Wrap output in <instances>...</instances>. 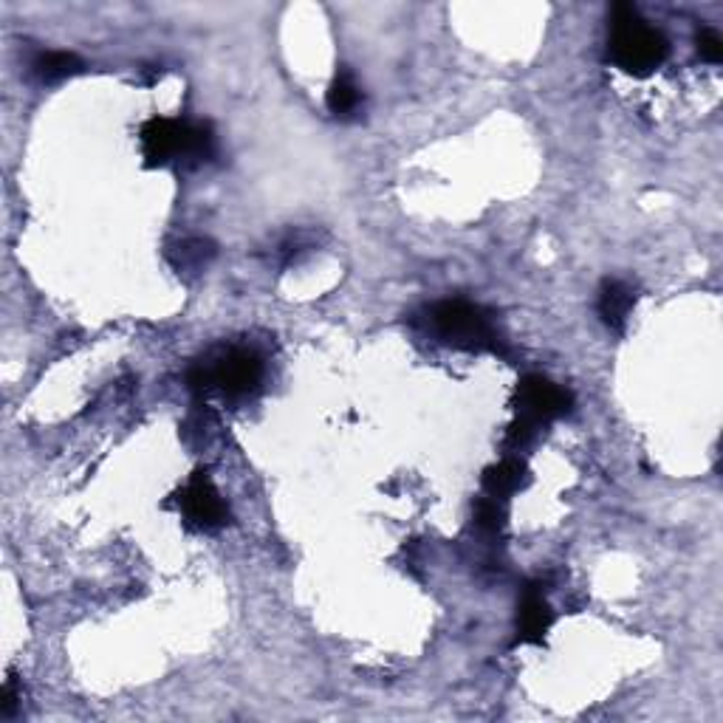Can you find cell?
I'll return each instance as SVG.
<instances>
[{"label":"cell","instance_id":"10","mask_svg":"<svg viewBox=\"0 0 723 723\" xmlns=\"http://www.w3.org/2000/svg\"><path fill=\"white\" fill-rule=\"evenodd\" d=\"M31 71H34V77H38L40 82L55 86V82L71 80V77L82 75V71H86V62L77 55H71V51H43V55L34 57Z\"/></svg>","mask_w":723,"mask_h":723},{"label":"cell","instance_id":"1","mask_svg":"<svg viewBox=\"0 0 723 723\" xmlns=\"http://www.w3.org/2000/svg\"><path fill=\"white\" fill-rule=\"evenodd\" d=\"M139 141L145 167H150V170L167 165L196 170L215 156L212 128L204 122H187V119H148L141 125Z\"/></svg>","mask_w":723,"mask_h":723},{"label":"cell","instance_id":"5","mask_svg":"<svg viewBox=\"0 0 723 723\" xmlns=\"http://www.w3.org/2000/svg\"><path fill=\"white\" fill-rule=\"evenodd\" d=\"M264 382V361L255 350L224 348L207 356L190 370V387L196 393H221L227 399H246Z\"/></svg>","mask_w":723,"mask_h":723},{"label":"cell","instance_id":"15","mask_svg":"<svg viewBox=\"0 0 723 723\" xmlns=\"http://www.w3.org/2000/svg\"><path fill=\"white\" fill-rule=\"evenodd\" d=\"M14 710H18V681H14V675H9L7 686H3V701H0V717L9 721Z\"/></svg>","mask_w":723,"mask_h":723},{"label":"cell","instance_id":"4","mask_svg":"<svg viewBox=\"0 0 723 723\" xmlns=\"http://www.w3.org/2000/svg\"><path fill=\"white\" fill-rule=\"evenodd\" d=\"M427 323L444 345L460 350H492L503 354V339L497 334L492 314L469 300H444L427 311Z\"/></svg>","mask_w":723,"mask_h":723},{"label":"cell","instance_id":"14","mask_svg":"<svg viewBox=\"0 0 723 723\" xmlns=\"http://www.w3.org/2000/svg\"><path fill=\"white\" fill-rule=\"evenodd\" d=\"M695 49H699L701 60L712 62V66H717V62L723 60V40L710 26H701L699 29V34H695Z\"/></svg>","mask_w":723,"mask_h":723},{"label":"cell","instance_id":"2","mask_svg":"<svg viewBox=\"0 0 723 723\" xmlns=\"http://www.w3.org/2000/svg\"><path fill=\"white\" fill-rule=\"evenodd\" d=\"M667 40L658 29L647 26L633 3H616L611 9L607 29V57L633 77H650L667 60Z\"/></svg>","mask_w":723,"mask_h":723},{"label":"cell","instance_id":"6","mask_svg":"<svg viewBox=\"0 0 723 723\" xmlns=\"http://www.w3.org/2000/svg\"><path fill=\"white\" fill-rule=\"evenodd\" d=\"M178 509L185 512V521L198 532H218L229 523V506L201 469L178 492Z\"/></svg>","mask_w":723,"mask_h":723},{"label":"cell","instance_id":"3","mask_svg":"<svg viewBox=\"0 0 723 723\" xmlns=\"http://www.w3.org/2000/svg\"><path fill=\"white\" fill-rule=\"evenodd\" d=\"M512 407H515V424L509 427L506 447L521 453L523 447L534 442L539 427H546L548 422L565 416L574 407V396H571V390L546 379V376L532 374L517 385L515 405Z\"/></svg>","mask_w":723,"mask_h":723},{"label":"cell","instance_id":"9","mask_svg":"<svg viewBox=\"0 0 723 723\" xmlns=\"http://www.w3.org/2000/svg\"><path fill=\"white\" fill-rule=\"evenodd\" d=\"M528 469L521 458H503L501 464L489 466L481 478V489H484L486 497H495V501H506V497L517 495L521 489L528 486Z\"/></svg>","mask_w":723,"mask_h":723},{"label":"cell","instance_id":"11","mask_svg":"<svg viewBox=\"0 0 723 723\" xmlns=\"http://www.w3.org/2000/svg\"><path fill=\"white\" fill-rule=\"evenodd\" d=\"M325 105H328V111L339 119H350L354 113H359L361 108V91L356 86L354 75H350L348 68H339L334 82L328 86V93H325Z\"/></svg>","mask_w":723,"mask_h":723},{"label":"cell","instance_id":"7","mask_svg":"<svg viewBox=\"0 0 723 723\" xmlns=\"http://www.w3.org/2000/svg\"><path fill=\"white\" fill-rule=\"evenodd\" d=\"M554 625V611L543 596V585L532 583L523 588L521 605H517V633L515 644H543L546 633Z\"/></svg>","mask_w":723,"mask_h":723},{"label":"cell","instance_id":"8","mask_svg":"<svg viewBox=\"0 0 723 723\" xmlns=\"http://www.w3.org/2000/svg\"><path fill=\"white\" fill-rule=\"evenodd\" d=\"M633 306H636V295L633 288L622 280H605L600 286V297H596V311H600L602 323L611 328V331L622 334L627 328V319H631Z\"/></svg>","mask_w":723,"mask_h":723},{"label":"cell","instance_id":"13","mask_svg":"<svg viewBox=\"0 0 723 723\" xmlns=\"http://www.w3.org/2000/svg\"><path fill=\"white\" fill-rule=\"evenodd\" d=\"M475 526L486 534H497L503 526H506V509H503V501H495V497H478L475 501Z\"/></svg>","mask_w":723,"mask_h":723},{"label":"cell","instance_id":"12","mask_svg":"<svg viewBox=\"0 0 723 723\" xmlns=\"http://www.w3.org/2000/svg\"><path fill=\"white\" fill-rule=\"evenodd\" d=\"M172 269L181 275V271H201L209 260L215 258V244L209 238H185L178 246H172L167 251Z\"/></svg>","mask_w":723,"mask_h":723}]
</instances>
